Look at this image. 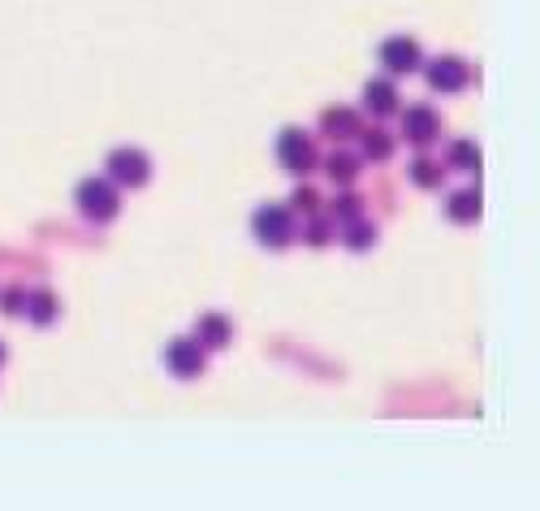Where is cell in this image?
I'll use <instances>...</instances> for the list:
<instances>
[{"label":"cell","mask_w":540,"mask_h":511,"mask_svg":"<svg viewBox=\"0 0 540 511\" xmlns=\"http://www.w3.org/2000/svg\"><path fill=\"white\" fill-rule=\"evenodd\" d=\"M78 208H82V217H91V221H113L117 208H121L117 187L109 178H87V182L78 187Z\"/></svg>","instance_id":"1"},{"label":"cell","mask_w":540,"mask_h":511,"mask_svg":"<svg viewBox=\"0 0 540 511\" xmlns=\"http://www.w3.org/2000/svg\"><path fill=\"white\" fill-rule=\"evenodd\" d=\"M255 238L264 243V247H286L289 238H294V217L289 208L281 204H264V208H255Z\"/></svg>","instance_id":"2"},{"label":"cell","mask_w":540,"mask_h":511,"mask_svg":"<svg viewBox=\"0 0 540 511\" xmlns=\"http://www.w3.org/2000/svg\"><path fill=\"white\" fill-rule=\"evenodd\" d=\"M277 160L286 165L289 174H308L311 165H316V148H311L308 130H298V126L281 130V139H277Z\"/></svg>","instance_id":"3"},{"label":"cell","mask_w":540,"mask_h":511,"mask_svg":"<svg viewBox=\"0 0 540 511\" xmlns=\"http://www.w3.org/2000/svg\"><path fill=\"white\" fill-rule=\"evenodd\" d=\"M109 178L121 182V187H143L152 178V160L143 157L138 148H117L109 157Z\"/></svg>","instance_id":"4"},{"label":"cell","mask_w":540,"mask_h":511,"mask_svg":"<svg viewBox=\"0 0 540 511\" xmlns=\"http://www.w3.org/2000/svg\"><path fill=\"white\" fill-rule=\"evenodd\" d=\"M165 364H169L174 377H199L204 373V347L194 338H177V342H169V352H165Z\"/></svg>","instance_id":"5"},{"label":"cell","mask_w":540,"mask_h":511,"mask_svg":"<svg viewBox=\"0 0 540 511\" xmlns=\"http://www.w3.org/2000/svg\"><path fill=\"white\" fill-rule=\"evenodd\" d=\"M381 61H385L389 74H411V70H420V43L415 40H403V35H393V40L381 43Z\"/></svg>","instance_id":"6"},{"label":"cell","mask_w":540,"mask_h":511,"mask_svg":"<svg viewBox=\"0 0 540 511\" xmlns=\"http://www.w3.org/2000/svg\"><path fill=\"white\" fill-rule=\"evenodd\" d=\"M437 130H441V118L428 109V104H415V109H406L403 118V135L411 139V143H432L437 139Z\"/></svg>","instance_id":"7"},{"label":"cell","mask_w":540,"mask_h":511,"mask_svg":"<svg viewBox=\"0 0 540 511\" xmlns=\"http://www.w3.org/2000/svg\"><path fill=\"white\" fill-rule=\"evenodd\" d=\"M428 82H432L437 92H459L467 82V65L459 57H437L428 65Z\"/></svg>","instance_id":"8"},{"label":"cell","mask_w":540,"mask_h":511,"mask_svg":"<svg viewBox=\"0 0 540 511\" xmlns=\"http://www.w3.org/2000/svg\"><path fill=\"white\" fill-rule=\"evenodd\" d=\"M364 109L372 113V118H385V113H393L398 109V87L389 79H372L364 87Z\"/></svg>","instance_id":"9"},{"label":"cell","mask_w":540,"mask_h":511,"mask_svg":"<svg viewBox=\"0 0 540 511\" xmlns=\"http://www.w3.org/2000/svg\"><path fill=\"white\" fill-rule=\"evenodd\" d=\"M230 321L221 313H208V316H199V325H194V342L199 347H225L230 342Z\"/></svg>","instance_id":"10"},{"label":"cell","mask_w":540,"mask_h":511,"mask_svg":"<svg viewBox=\"0 0 540 511\" xmlns=\"http://www.w3.org/2000/svg\"><path fill=\"white\" fill-rule=\"evenodd\" d=\"M445 208H450V221H459V226H471V221L480 217V191H476V187H467V191H454V196L445 199Z\"/></svg>","instance_id":"11"},{"label":"cell","mask_w":540,"mask_h":511,"mask_svg":"<svg viewBox=\"0 0 540 511\" xmlns=\"http://www.w3.org/2000/svg\"><path fill=\"white\" fill-rule=\"evenodd\" d=\"M22 313L31 316L35 325H48L52 316H57V299H52V291H26V299H22Z\"/></svg>","instance_id":"12"},{"label":"cell","mask_w":540,"mask_h":511,"mask_svg":"<svg viewBox=\"0 0 540 511\" xmlns=\"http://www.w3.org/2000/svg\"><path fill=\"white\" fill-rule=\"evenodd\" d=\"M342 226H346V230H342V238H346V247H355V252L376 243V226H372V221H364V217H350V221H342Z\"/></svg>","instance_id":"13"},{"label":"cell","mask_w":540,"mask_h":511,"mask_svg":"<svg viewBox=\"0 0 540 511\" xmlns=\"http://www.w3.org/2000/svg\"><path fill=\"white\" fill-rule=\"evenodd\" d=\"M320 126H325L333 139H346V135H355V130H359V118H355V109H328Z\"/></svg>","instance_id":"14"},{"label":"cell","mask_w":540,"mask_h":511,"mask_svg":"<svg viewBox=\"0 0 540 511\" xmlns=\"http://www.w3.org/2000/svg\"><path fill=\"white\" fill-rule=\"evenodd\" d=\"M325 169H328V178H333L337 187H350L355 174H359V160L350 157V152H333V157L325 160Z\"/></svg>","instance_id":"15"},{"label":"cell","mask_w":540,"mask_h":511,"mask_svg":"<svg viewBox=\"0 0 540 511\" xmlns=\"http://www.w3.org/2000/svg\"><path fill=\"white\" fill-rule=\"evenodd\" d=\"M445 169L437 165V160H411V182L415 187H441Z\"/></svg>","instance_id":"16"},{"label":"cell","mask_w":540,"mask_h":511,"mask_svg":"<svg viewBox=\"0 0 540 511\" xmlns=\"http://www.w3.org/2000/svg\"><path fill=\"white\" fill-rule=\"evenodd\" d=\"M389 152H393L389 135H381V130H367V135H364V157L367 160H385Z\"/></svg>","instance_id":"17"},{"label":"cell","mask_w":540,"mask_h":511,"mask_svg":"<svg viewBox=\"0 0 540 511\" xmlns=\"http://www.w3.org/2000/svg\"><path fill=\"white\" fill-rule=\"evenodd\" d=\"M450 165H459V169H476L480 165V152H476V143H454V152H450Z\"/></svg>","instance_id":"18"},{"label":"cell","mask_w":540,"mask_h":511,"mask_svg":"<svg viewBox=\"0 0 540 511\" xmlns=\"http://www.w3.org/2000/svg\"><path fill=\"white\" fill-rule=\"evenodd\" d=\"M333 230H337V221H325V217H311V226L303 230V238H308V243H328V238H333Z\"/></svg>","instance_id":"19"},{"label":"cell","mask_w":540,"mask_h":511,"mask_svg":"<svg viewBox=\"0 0 540 511\" xmlns=\"http://www.w3.org/2000/svg\"><path fill=\"white\" fill-rule=\"evenodd\" d=\"M333 217H337V221H350V217H359V199H355V196L333 199Z\"/></svg>","instance_id":"20"},{"label":"cell","mask_w":540,"mask_h":511,"mask_svg":"<svg viewBox=\"0 0 540 511\" xmlns=\"http://www.w3.org/2000/svg\"><path fill=\"white\" fill-rule=\"evenodd\" d=\"M22 299H26V291H9V295H0V308L5 313H22Z\"/></svg>","instance_id":"21"},{"label":"cell","mask_w":540,"mask_h":511,"mask_svg":"<svg viewBox=\"0 0 540 511\" xmlns=\"http://www.w3.org/2000/svg\"><path fill=\"white\" fill-rule=\"evenodd\" d=\"M320 199H316V191H308V187H298L294 191V208H316Z\"/></svg>","instance_id":"22"},{"label":"cell","mask_w":540,"mask_h":511,"mask_svg":"<svg viewBox=\"0 0 540 511\" xmlns=\"http://www.w3.org/2000/svg\"><path fill=\"white\" fill-rule=\"evenodd\" d=\"M0 364H5V342H0Z\"/></svg>","instance_id":"23"}]
</instances>
